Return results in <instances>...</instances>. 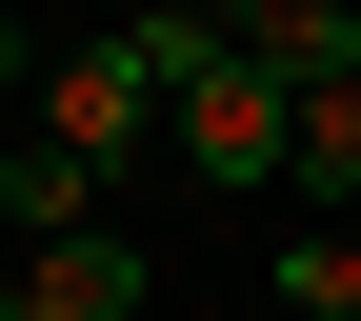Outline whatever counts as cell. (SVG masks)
I'll return each instance as SVG.
<instances>
[{
	"label": "cell",
	"mask_w": 361,
	"mask_h": 321,
	"mask_svg": "<svg viewBox=\"0 0 361 321\" xmlns=\"http://www.w3.org/2000/svg\"><path fill=\"white\" fill-rule=\"evenodd\" d=\"M180 161H201V181H301V80L261 61L241 20L180 61Z\"/></svg>",
	"instance_id": "cell-1"
},
{
	"label": "cell",
	"mask_w": 361,
	"mask_h": 321,
	"mask_svg": "<svg viewBox=\"0 0 361 321\" xmlns=\"http://www.w3.org/2000/svg\"><path fill=\"white\" fill-rule=\"evenodd\" d=\"M141 301H161V261L121 241V221H101V241H20V261H0V321H141Z\"/></svg>",
	"instance_id": "cell-2"
},
{
	"label": "cell",
	"mask_w": 361,
	"mask_h": 321,
	"mask_svg": "<svg viewBox=\"0 0 361 321\" xmlns=\"http://www.w3.org/2000/svg\"><path fill=\"white\" fill-rule=\"evenodd\" d=\"M20 241H101V181H80L61 141H0V261Z\"/></svg>",
	"instance_id": "cell-3"
},
{
	"label": "cell",
	"mask_w": 361,
	"mask_h": 321,
	"mask_svg": "<svg viewBox=\"0 0 361 321\" xmlns=\"http://www.w3.org/2000/svg\"><path fill=\"white\" fill-rule=\"evenodd\" d=\"M301 181H322V201L361 181V61H322V80H301Z\"/></svg>",
	"instance_id": "cell-4"
},
{
	"label": "cell",
	"mask_w": 361,
	"mask_h": 321,
	"mask_svg": "<svg viewBox=\"0 0 361 321\" xmlns=\"http://www.w3.org/2000/svg\"><path fill=\"white\" fill-rule=\"evenodd\" d=\"M281 321H361V241H341V221L281 241Z\"/></svg>",
	"instance_id": "cell-5"
},
{
	"label": "cell",
	"mask_w": 361,
	"mask_h": 321,
	"mask_svg": "<svg viewBox=\"0 0 361 321\" xmlns=\"http://www.w3.org/2000/svg\"><path fill=\"white\" fill-rule=\"evenodd\" d=\"M0 121H40V61H20V20H0Z\"/></svg>",
	"instance_id": "cell-6"
},
{
	"label": "cell",
	"mask_w": 361,
	"mask_h": 321,
	"mask_svg": "<svg viewBox=\"0 0 361 321\" xmlns=\"http://www.w3.org/2000/svg\"><path fill=\"white\" fill-rule=\"evenodd\" d=\"M201 20H241V0H201Z\"/></svg>",
	"instance_id": "cell-7"
}]
</instances>
